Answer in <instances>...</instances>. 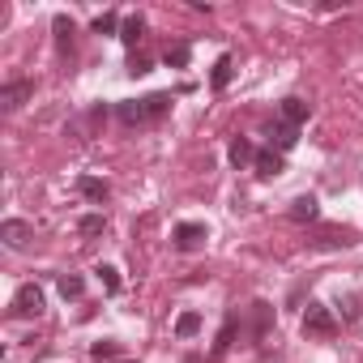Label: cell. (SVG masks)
I'll list each match as a JSON object with an SVG mask.
<instances>
[{"mask_svg":"<svg viewBox=\"0 0 363 363\" xmlns=\"http://www.w3.org/2000/svg\"><path fill=\"white\" fill-rule=\"evenodd\" d=\"M171 103H175V94L171 90H158V94H145V99L116 103V116H120V124H150V120H162L171 111Z\"/></svg>","mask_w":363,"mask_h":363,"instance_id":"1","label":"cell"},{"mask_svg":"<svg viewBox=\"0 0 363 363\" xmlns=\"http://www.w3.org/2000/svg\"><path fill=\"white\" fill-rule=\"evenodd\" d=\"M359 231L354 227H312L308 231V248H354Z\"/></svg>","mask_w":363,"mask_h":363,"instance_id":"2","label":"cell"},{"mask_svg":"<svg viewBox=\"0 0 363 363\" xmlns=\"http://www.w3.org/2000/svg\"><path fill=\"white\" fill-rule=\"evenodd\" d=\"M303 333L308 337H333L337 333V316L329 303H308L303 308Z\"/></svg>","mask_w":363,"mask_h":363,"instance_id":"3","label":"cell"},{"mask_svg":"<svg viewBox=\"0 0 363 363\" xmlns=\"http://www.w3.org/2000/svg\"><path fill=\"white\" fill-rule=\"evenodd\" d=\"M206 240H210V227L206 223H175V231H171V244L179 252H197Z\"/></svg>","mask_w":363,"mask_h":363,"instance_id":"4","label":"cell"},{"mask_svg":"<svg viewBox=\"0 0 363 363\" xmlns=\"http://www.w3.org/2000/svg\"><path fill=\"white\" fill-rule=\"evenodd\" d=\"M35 99V82L30 77H18V82H5L0 86V111H18L22 103Z\"/></svg>","mask_w":363,"mask_h":363,"instance_id":"5","label":"cell"},{"mask_svg":"<svg viewBox=\"0 0 363 363\" xmlns=\"http://www.w3.org/2000/svg\"><path fill=\"white\" fill-rule=\"evenodd\" d=\"M265 137H269V150H278V154H286V150H295V141H299V128L274 116V120H269V128H265Z\"/></svg>","mask_w":363,"mask_h":363,"instance_id":"6","label":"cell"},{"mask_svg":"<svg viewBox=\"0 0 363 363\" xmlns=\"http://www.w3.org/2000/svg\"><path fill=\"white\" fill-rule=\"evenodd\" d=\"M0 240H5V248H26L35 240V227L22 223V218H5L0 223Z\"/></svg>","mask_w":363,"mask_h":363,"instance_id":"7","label":"cell"},{"mask_svg":"<svg viewBox=\"0 0 363 363\" xmlns=\"http://www.w3.org/2000/svg\"><path fill=\"white\" fill-rule=\"evenodd\" d=\"M13 312H18V316H39V312H43V291H39L35 282L18 286V295H13Z\"/></svg>","mask_w":363,"mask_h":363,"instance_id":"8","label":"cell"},{"mask_svg":"<svg viewBox=\"0 0 363 363\" xmlns=\"http://www.w3.org/2000/svg\"><path fill=\"white\" fill-rule=\"evenodd\" d=\"M312 116V103L308 99H299V94H291V99H282L278 103V120H286V124H295V128H303V120Z\"/></svg>","mask_w":363,"mask_h":363,"instance_id":"9","label":"cell"},{"mask_svg":"<svg viewBox=\"0 0 363 363\" xmlns=\"http://www.w3.org/2000/svg\"><path fill=\"white\" fill-rule=\"evenodd\" d=\"M252 167H257V175H261V179H274V175H282V171H286V158H282L278 150H257V162H252Z\"/></svg>","mask_w":363,"mask_h":363,"instance_id":"10","label":"cell"},{"mask_svg":"<svg viewBox=\"0 0 363 363\" xmlns=\"http://www.w3.org/2000/svg\"><path fill=\"white\" fill-rule=\"evenodd\" d=\"M286 218H291V223H316V218H320V201H316L312 193H308V197H295L291 210H286Z\"/></svg>","mask_w":363,"mask_h":363,"instance_id":"11","label":"cell"},{"mask_svg":"<svg viewBox=\"0 0 363 363\" xmlns=\"http://www.w3.org/2000/svg\"><path fill=\"white\" fill-rule=\"evenodd\" d=\"M77 193H82L86 201H94V206H103V201L111 197L107 179H94V175H77Z\"/></svg>","mask_w":363,"mask_h":363,"instance_id":"12","label":"cell"},{"mask_svg":"<svg viewBox=\"0 0 363 363\" xmlns=\"http://www.w3.org/2000/svg\"><path fill=\"white\" fill-rule=\"evenodd\" d=\"M235 329H240V316L227 312V320H223V329H218V342H214V350H210V359H223V354L235 346Z\"/></svg>","mask_w":363,"mask_h":363,"instance_id":"13","label":"cell"},{"mask_svg":"<svg viewBox=\"0 0 363 363\" xmlns=\"http://www.w3.org/2000/svg\"><path fill=\"white\" fill-rule=\"evenodd\" d=\"M269 320H274V303L257 299V303H252V342H261V337L269 333Z\"/></svg>","mask_w":363,"mask_h":363,"instance_id":"14","label":"cell"},{"mask_svg":"<svg viewBox=\"0 0 363 363\" xmlns=\"http://www.w3.org/2000/svg\"><path fill=\"white\" fill-rule=\"evenodd\" d=\"M231 73H235V60H231V56L223 52V56L214 60V73H210V86H214V90H227V86H231Z\"/></svg>","mask_w":363,"mask_h":363,"instance_id":"15","label":"cell"},{"mask_svg":"<svg viewBox=\"0 0 363 363\" xmlns=\"http://www.w3.org/2000/svg\"><path fill=\"white\" fill-rule=\"evenodd\" d=\"M52 30H56V48L69 52V48H73V18H69V13H56V18H52Z\"/></svg>","mask_w":363,"mask_h":363,"instance_id":"16","label":"cell"},{"mask_svg":"<svg viewBox=\"0 0 363 363\" xmlns=\"http://www.w3.org/2000/svg\"><path fill=\"white\" fill-rule=\"evenodd\" d=\"M141 35H145V18H141V13L124 18V26H120V39H124L128 48H137V43H141Z\"/></svg>","mask_w":363,"mask_h":363,"instance_id":"17","label":"cell"},{"mask_svg":"<svg viewBox=\"0 0 363 363\" xmlns=\"http://www.w3.org/2000/svg\"><path fill=\"white\" fill-rule=\"evenodd\" d=\"M56 286H60L65 299H82V295H86V278H82V274H60Z\"/></svg>","mask_w":363,"mask_h":363,"instance_id":"18","label":"cell"},{"mask_svg":"<svg viewBox=\"0 0 363 363\" xmlns=\"http://www.w3.org/2000/svg\"><path fill=\"white\" fill-rule=\"evenodd\" d=\"M231 162H235V167L257 162V150H252V141H248V137H235V141H231Z\"/></svg>","mask_w":363,"mask_h":363,"instance_id":"19","label":"cell"},{"mask_svg":"<svg viewBox=\"0 0 363 363\" xmlns=\"http://www.w3.org/2000/svg\"><path fill=\"white\" fill-rule=\"evenodd\" d=\"M189 43H175V48H167L162 52V60H167V69H189Z\"/></svg>","mask_w":363,"mask_h":363,"instance_id":"20","label":"cell"},{"mask_svg":"<svg viewBox=\"0 0 363 363\" xmlns=\"http://www.w3.org/2000/svg\"><path fill=\"white\" fill-rule=\"evenodd\" d=\"M201 329V312H179V320H175V337H193Z\"/></svg>","mask_w":363,"mask_h":363,"instance_id":"21","label":"cell"},{"mask_svg":"<svg viewBox=\"0 0 363 363\" xmlns=\"http://www.w3.org/2000/svg\"><path fill=\"white\" fill-rule=\"evenodd\" d=\"M94 274H99V282H103L107 295H120V269H116V265H99Z\"/></svg>","mask_w":363,"mask_h":363,"instance_id":"22","label":"cell"},{"mask_svg":"<svg viewBox=\"0 0 363 363\" xmlns=\"http://www.w3.org/2000/svg\"><path fill=\"white\" fill-rule=\"evenodd\" d=\"M77 231H82V235H103V231H107V218H103V214H86V218L77 223Z\"/></svg>","mask_w":363,"mask_h":363,"instance_id":"23","label":"cell"},{"mask_svg":"<svg viewBox=\"0 0 363 363\" xmlns=\"http://www.w3.org/2000/svg\"><path fill=\"white\" fill-rule=\"evenodd\" d=\"M116 354H120V342H111V337H103V342L90 346V359H99V363L103 359H116Z\"/></svg>","mask_w":363,"mask_h":363,"instance_id":"24","label":"cell"},{"mask_svg":"<svg viewBox=\"0 0 363 363\" xmlns=\"http://www.w3.org/2000/svg\"><path fill=\"white\" fill-rule=\"evenodd\" d=\"M120 26H124V22H120L116 13H99V18H94V35H116Z\"/></svg>","mask_w":363,"mask_h":363,"instance_id":"25","label":"cell"},{"mask_svg":"<svg viewBox=\"0 0 363 363\" xmlns=\"http://www.w3.org/2000/svg\"><path fill=\"white\" fill-rule=\"evenodd\" d=\"M141 73H150V56L133 52V56H128V77H141Z\"/></svg>","mask_w":363,"mask_h":363,"instance_id":"26","label":"cell"},{"mask_svg":"<svg viewBox=\"0 0 363 363\" xmlns=\"http://www.w3.org/2000/svg\"><path fill=\"white\" fill-rule=\"evenodd\" d=\"M184 363H201V359H197V354H189V359H184Z\"/></svg>","mask_w":363,"mask_h":363,"instance_id":"27","label":"cell"}]
</instances>
